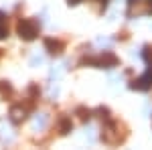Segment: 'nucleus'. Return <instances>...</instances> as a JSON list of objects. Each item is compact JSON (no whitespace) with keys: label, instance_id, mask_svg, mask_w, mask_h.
<instances>
[{"label":"nucleus","instance_id":"11","mask_svg":"<svg viewBox=\"0 0 152 150\" xmlns=\"http://www.w3.org/2000/svg\"><path fill=\"white\" fill-rule=\"evenodd\" d=\"M41 63H43V57H41V55H35V57L31 59V65H33V67H35V65H41Z\"/></svg>","mask_w":152,"mask_h":150},{"label":"nucleus","instance_id":"5","mask_svg":"<svg viewBox=\"0 0 152 150\" xmlns=\"http://www.w3.org/2000/svg\"><path fill=\"white\" fill-rule=\"evenodd\" d=\"M47 126H49V114L39 112V114L33 118V130H35V132H43Z\"/></svg>","mask_w":152,"mask_h":150},{"label":"nucleus","instance_id":"9","mask_svg":"<svg viewBox=\"0 0 152 150\" xmlns=\"http://www.w3.org/2000/svg\"><path fill=\"white\" fill-rule=\"evenodd\" d=\"M45 45H47L49 49H53V51H51V53H57V51H55V49H61V45H59V43H53V41H45Z\"/></svg>","mask_w":152,"mask_h":150},{"label":"nucleus","instance_id":"8","mask_svg":"<svg viewBox=\"0 0 152 150\" xmlns=\"http://www.w3.org/2000/svg\"><path fill=\"white\" fill-rule=\"evenodd\" d=\"M63 71H65V65H57V69L51 71V79H53V77H55V79L61 77V73H63Z\"/></svg>","mask_w":152,"mask_h":150},{"label":"nucleus","instance_id":"1","mask_svg":"<svg viewBox=\"0 0 152 150\" xmlns=\"http://www.w3.org/2000/svg\"><path fill=\"white\" fill-rule=\"evenodd\" d=\"M18 35L23 37L24 41H33L37 35H39V24L33 20V18H23L18 23Z\"/></svg>","mask_w":152,"mask_h":150},{"label":"nucleus","instance_id":"12","mask_svg":"<svg viewBox=\"0 0 152 150\" xmlns=\"http://www.w3.org/2000/svg\"><path fill=\"white\" fill-rule=\"evenodd\" d=\"M77 2H79V0H69V4H77Z\"/></svg>","mask_w":152,"mask_h":150},{"label":"nucleus","instance_id":"2","mask_svg":"<svg viewBox=\"0 0 152 150\" xmlns=\"http://www.w3.org/2000/svg\"><path fill=\"white\" fill-rule=\"evenodd\" d=\"M152 14V0H130L128 16H142Z\"/></svg>","mask_w":152,"mask_h":150},{"label":"nucleus","instance_id":"10","mask_svg":"<svg viewBox=\"0 0 152 150\" xmlns=\"http://www.w3.org/2000/svg\"><path fill=\"white\" fill-rule=\"evenodd\" d=\"M85 138L89 140V142H94V140H95V136H94V128H91V126L85 130Z\"/></svg>","mask_w":152,"mask_h":150},{"label":"nucleus","instance_id":"7","mask_svg":"<svg viewBox=\"0 0 152 150\" xmlns=\"http://www.w3.org/2000/svg\"><path fill=\"white\" fill-rule=\"evenodd\" d=\"M6 37V16L0 12V39Z\"/></svg>","mask_w":152,"mask_h":150},{"label":"nucleus","instance_id":"6","mask_svg":"<svg viewBox=\"0 0 152 150\" xmlns=\"http://www.w3.org/2000/svg\"><path fill=\"white\" fill-rule=\"evenodd\" d=\"M10 116H12L14 122H20V120H24V110H20V108H12Z\"/></svg>","mask_w":152,"mask_h":150},{"label":"nucleus","instance_id":"3","mask_svg":"<svg viewBox=\"0 0 152 150\" xmlns=\"http://www.w3.org/2000/svg\"><path fill=\"white\" fill-rule=\"evenodd\" d=\"M146 59H148V71H146L138 81L132 83L134 89H148V87L152 85V63H150V55H148V53H146Z\"/></svg>","mask_w":152,"mask_h":150},{"label":"nucleus","instance_id":"4","mask_svg":"<svg viewBox=\"0 0 152 150\" xmlns=\"http://www.w3.org/2000/svg\"><path fill=\"white\" fill-rule=\"evenodd\" d=\"M83 63H94L97 67H105V65H116V57L105 53V55H97L94 59H83Z\"/></svg>","mask_w":152,"mask_h":150}]
</instances>
